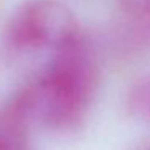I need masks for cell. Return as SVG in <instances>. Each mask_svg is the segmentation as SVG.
<instances>
[{
  "mask_svg": "<svg viewBox=\"0 0 150 150\" xmlns=\"http://www.w3.org/2000/svg\"><path fill=\"white\" fill-rule=\"evenodd\" d=\"M127 105L132 115L150 123V74L144 76L131 87Z\"/></svg>",
  "mask_w": 150,
  "mask_h": 150,
  "instance_id": "5",
  "label": "cell"
},
{
  "mask_svg": "<svg viewBox=\"0 0 150 150\" xmlns=\"http://www.w3.org/2000/svg\"><path fill=\"white\" fill-rule=\"evenodd\" d=\"M124 39L137 49H150V11L126 13Z\"/></svg>",
  "mask_w": 150,
  "mask_h": 150,
  "instance_id": "4",
  "label": "cell"
},
{
  "mask_svg": "<svg viewBox=\"0 0 150 150\" xmlns=\"http://www.w3.org/2000/svg\"><path fill=\"white\" fill-rule=\"evenodd\" d=\"M76 36V15L62 0H24L5 26V42L16 52L57 50Z\"/></svg>",
  "mask_w": 150,
  "mask_h": 150,
  "instance_id": "2",
  "label": "cell"
},
{
  "mask_svg": "<svg viewBox=\"0 0 150 150\" xmlns=\"http://www.w3.org/2000/svg\"><path fill=\"white\" fill-rule=\"evenodd\" d=\"M124 13H144L150 11V0H118Z\"/></svg>",
  "mask_w": 150,
  "mask_h": 150,
  "instance_id": "6",
  "label": "cell"
},
{
  "mask_svg": "<svg viewBox=\"0 0 150 150\" xmlns=\"http://www.w3.org/2000/svg\"><path fill=\"white\" fill-rule=\"evenodd\" d=\"M31 124L10 103L0 111V150H31Z\"/></svg>",
  "mask_w": 150,
  "mask_h": 150,
  "instance_id": "3",
  "label": "cell"
},
{
  "mask_svg": "<svg viewBox=\"0 0 150 150\" xmlns=\"http://www.w3.org/2000/svg\"><path fill=\"white\" fill-rule=\"evenodd\" d=\"M144 150H150V147H147V149H144Z\"/></svg>",
  "mask_w": 150,
  "mask_h": 150,
  "instance_id": "7",
  "label": "cell"
},
{
  "mask_svg": "<svg viewBox=\"0 0 150 150\" xmlns=\"http://www.w3.org/2000/svg\"><path fill=\"white\" fill-rule=\"evenodd\" d=\"M98 86L94 50L79 34L53 57L34 82L10 98L31 124L68 132L84 121Z\"/></svg>",
  "mask_w": 150,
  "mask_h": 150,
  "instance_id": "1",
  "label": "cell"
}]
</instances>
